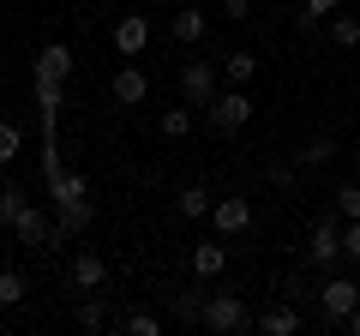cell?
<instances>
[{"label":"cell","instance_id":"cell-1","mask_svg":"<svg viewBox=\"0 0 360 336\" xmlns=\"http://www.w3.org/2000/svg\"><path fill=\"white\" fill-rule=\"evenodd\" d=\"M198 330H210V336H240V330H252V306H246V295H234V288L205 295V318H198Z\"/></svg>","mask_w":360,"mask_h":336},{"label":"cell","instance_id":"cell-2","mask_svg":"<svg viewBox=\"0 0 360 336\" xmlns=\"http://www.w3.org/2000/svg\"><path fill=\"white\" fill-rule=\"evenodd\" d=\"M300 259H307L312 271H336V264L348 259V252H342V217H319V222H312L307 252H300Z\"/></svg>","mask_w":360,"mask_h":336},{"label":"cell","instance_id":"cell-3","mask_svg":"<svg viewBox=\"0 0 360 336\" xmlns=\"http://www.w3.org/2000/svg\"><path fill=\"white\" fill-rule=\"evenodd\" d=\"M354 306H360V283H354V276H330V283L319 288V318L330 324V330H342Z\"/></svg>","mask_w":360,"mask_h":336},{"label":"cell","instance_id":"cell-4","mask_svg":"<svg viewBox=\"0 0 360 336\" xmlns=\"http://www.w3.org/2000/svg\"><path fill=\"white\" fill-rule=\"evenodd\" d=\"M222 96V72L210 60H186L180 66V103H193V108H210Z\"/></svg>","mask_w":360,"mask_h":336},{"label":"cell","instance_id":"cell-5","mask_svg":"<svg viewBox=\"0 0 360 336\" xmlns=\"http://www.w3.org/2000/svg\"><path fill=\"white\" fill-rule=\"evenodd\" d=\"M205 115H210V127H217V132H240V127H252V96L234 84V91H222Z\"/></svg>","mask_w":360,"mask_h":336},{"label":"cell","instance_id":"cell-6","mask_svg":"<svg viewBox=\"0 0 360 336\" xmlns=\"http://www.w3.org/2000/svg\"><path fill=\"white\" fill-rule=\"evenodd\" d=\"M252 222H258L252 198H217V205H210V228H217L222 240H234V234H246Z\"/></svg>","mask_w":360,"mask_h":336},{"label":"cell","instance_id":"cell-7","mask_svg":"<svg viewBox=\"0 0 360 336\" xmlns=\"http://www.w3.org/2000/svg\"><path fill=\"white\" fill-rule=\"evenodd\" d=\"M13 240H18V246H60V228H54V217H49L42 205H30L25 217L13 222Z\"/></svg>","mask_w":360,"mask_h":336},{"label":"cell","instance_id":"cell-8","mask_svg":"<svg viewBox=\"0 0 360 336\" xmlns=\"http://www.w3.org/2000/svg\"><path fill=\"white\" fill-rule=\"evenodd\" d=\"M66 283H72L78 295H90V288H108V259H103V252H78L72 271H66Z\"/></svg>","mask_w":360,"mask_h":336},{"label":"cell","instance_id":"cell-9","mask_svg":"<svg viewBox=\"0 0 360 336\" xmlns=\"http://www.w3.org/2000/svg\"><path fill=\"white\" fill-rule=\"evenodd\" d=\"M108 96H115V103H120V108H139V103H144V96H150V78H144V72H139V66H120V72H115V78H108Z\"/></svg>","mask_w":360,"mask_h":336},{"label":"cell","instance_id":"cell-10","mask_svg":"<svg viewBox=\"0 0 360 336\" xmlns=\"http://www.w3.org/2000/svg\"><path fill=\"white\" fill-rule=\"evenodd\" d=\"M186 264H193V276H198V283H217V276L229 271V246H222V240H198Z\"/></svg>","mask_w":360,"mask_h":336},{"label":"cell","instance_id":"cell-11","mask_svg":"<svg viewBox=\"0 0 360 336\" xmlns=\"http://www.w3.org/2000/svg\"><path fill=\"white\" fill-rule=\"evenodd\" d=\"M72 324H78V330H108V324H115V306H108V295H96V288H90V295L72 306Z\"/></svg>","mask_w":360,"mask_h":336},{"label":"cell","instance_id":"cell-12","mask_svg":"<svg viewBox=\"0 0 360 336\" xmlns=\"http://www.w3.org/2000/svg\"><path fill=\"white\" fill-rule=\"evenodd\" d=\"M37 78L66 84V78H72V49H66V42H42L37 49Z\"/></svg>","mask_w":360,"mask_h":336},{"label":"cell","instance_id":"cell-13","mask_svg":"<svg viewBox=\"0 0 360 336\" xmlns=\"http://www.w3.org/2000/svg\"><path fill=\"white\" fill-rule=\"evenodd\" d=\"M205 295H210L205 283H198V288H168V312H174L180 324H193V330H198V318H205Z\"/></svg>","mask_w":360,"mask_h":336},{"label":"cell","instance_id":"cell-14","mask_svg":"<svg viewBox=\"0 0 360 336\" xmlns=\"http://www.w3.org/2000/svg\"><path fill=\"white\" fill-rule=\"evenodd\" d=\"M144 42H150V18L144 13H127L115 25V54H144Z\"/></svg>","mask_w":360,"mask_h":336},{"label":"cell","instance_id":"cell-15","mask_svg":"<svg viewBox=\"0 0 360 336\" xmlns=\"http://www.w3.org/2000/svg\"><path fill=\"white\" fill-rule=\"evenodd\" d=\"M90 222H96V205H90V198H84V205H60V210H54V228H60V240H78Z\"/></svg>","mask_w":360,"mask_h":336},{"label":"cell","instance_id":"cell-16","mask_svg":"<svg viewBox=\"0 0 360 336\" xmlns=\"http://www.w3.org/2000/svg\"><path fill=\"white\" fill-rule=\"evenodd\" d=\"M300 324H307V318H300L295 306H270V312L252 318V330H264V336H300Z\"/></svg>","mask_w":360,"mask_h":336},{"label":"cell","instance_id":"cell-17","mask_svg":"<svg viewBox=\"0 0 360 336\" xmlns=\"http://www.w3.org/2000/svg\"><path fill=\"white\" fill-rule=\"evenodd\" d=\"M336 150H342V144H336L330 132H319V138H307V144L295 150V162H300V168H330V162H336Z\"/></svg>","mask_w":360,"mask_h":336},{"label":"cell","instance_id":"cell-18","mask_svg":"<svg viewBox=\"0 0 360 336\" xmlns=\"http://www.w3.org/2000/svg\"><path fill=\"white\" fill-rule=\"evenodd\" d=\"M205 25H210V18H205V6H180L168 30H174V42H186V49H193V42H205Z\"/></svg>","mask_w":360,"mask_h":336},{"label":"cell","instance_id":"cell-19","mask_svg":"<svg viewBox=\"0 0 360 336\" xmlns=\"http://www.w3.org/2000/svg\"><path fill=\"white\" fill-rule=\"evenodd\" d=\"M66 84H54V78H37V115H42V132H54V120H60V103H66Z\"/></svg>","mask_w":360,"mask_h":336},{"label":"cell","instance_id":"cell-20","mask_svg":"<svg viewBox=\"0 0 360 336\" xmlns=\"http://www.w3.org/2000/svg\"><path fill=\"white\" fill-rule=\"evenodd\" d=\"M210 205H217V198H210L205 186H180V193H174V210H180L186 222H205V217H210Z\"/></svg>","mask_w":360,"mask_h":336},{"label":"cell","instance_id":"cell-21","mask_svg":"<svg viewBox=\"0 0 360 336\" xmlns=\"http://www.w3.org/2000/svg\"><path fill=\"white\" fill-rule=\"evenodd\" d=\"M193 115H198L193 103H174V108H162L156 132H162V138H186V132H193Z\"/></svg>","mask_w":360,"mask_h":336},{"label":"cell","instance_id":"cell-22","mask_svg":"<svg viewBox=\"0 0 360 336\" xmlns=\"http://www.w3.org/2000/svg\"><path fill=\"white\" fill-rule=\"evenodd\" d=\"M324 25H330V42H336V49H360V13H330Z\"/></svg>","mask_w":360,"mask_h":336},{"label":"cell","instance_id":"cell-23","mask_svg":"<svg viewBox=\"0 0 360 336\" xmlns=\"http://www.w3.org/2000/svg\"><path fill=\"white\" fill-rule=\"evenodd\" d=\"M252 72H258V54L252 49H234L229 60H222V78H229V84H252Z\"/></svg>","mask_w":360,"mask_h":336},{"label":"cell","instance_id":"cell-24","mask_svg":"<svg viewBox=\"0 0 360 336\" xmlns=\"http://www.w3.org/2000/svg\"><path fill=\"white\" fill-rule=\"evenodd\" d=\"M330 13H342V0H300V18H295V25L312 30V25H324Z\"/></svg>","mask_w":360,"mask_h":336},{"label":"cell","instance_id":"cell-25","mask_svg":"<svg viewBox=\"0 0 360 336\" xmlns=\"http://www.w3.org/2000/svg\"><path fill=\"white\" fill-rule=\"evenodd\" d=\"M25 210H30V198L18 193V186H6V193H0V228H13V222L25 217Z\"/></svg>","mask_w":360,"mask_h":336},{"label":"cell","instance_id":"cell-26","mask_svg":"<svg viewBox=\"0 0 360 336\" xmlns=\"http://www.w3.org/2000/svg\"><path fill=\"white\" fill-rule=\"evenodd\" d=\"M25 295H30V283H25V276H18V271H0V306H18Z\"/></svg>","mask_w":360,"mask_h":336},{"label":"cell","instance_id":"cell-27","mask_svg":"<svg viewBox=\"0 0 360 336\" xmlns=\"http://www.w3.org/2000/svg\"><path fill=\"white\" fill-rule=\"evenodd\" d=\"M18 150H25V132H18V127H13V120H0V168L13 162V156H18Z\"/></svg>","mask_w":360,"mask_h":336},{"label":"cell","instance_id":"cell-28","mask_svg":"<svg viewBox=\"0 0 360 336\" xmlns=\"http://www.w3.org/2000/svg\"><path fill=\"white\" fill-rule=\"evenodd\" d=\"M120 330H132V336H156V330H162V318H156V312H127V318H120Z\"/></svg>","mask_w":360,"mask_h":336},{"label":"cell","instance_id":"cell-29","mask_svg":"<svg viewBox=\"0 0 360 336\" xmlns=\"http://www.w3.org/2000/svg\"><path fill=\"white\" fill-rule=\"evenodd\" d=\"M336 217H342V222H360V186H336Z\"/></svg>","mask_w":360,"mask_h":336},{"label":"cell","instance_id":"cell-30","mask_svg":"<svg viewBox=\"0 0 360 336\" xmlns=\"http://www.w3.org/2000/svg\"><path fill=\"white\" fill-rule=\"evenodd\" d=\"M295 174H300V162H270V174H264V181L276 186V193H288V186H295Z\"/></svg>","mask_w":360,"mask_h":336},{"label":"cell","instance_id":"cell-31","mask_svg":"<svg viewBox=\"0 0 360 336\" xmlns=\"http://www.w3.org/2000/svg\"><path fill=\"white\" fill-rule=\"evenodd\" d=\"M342 252H348V264H360V222L342 228Z\"/></svg>","mask_w":360,"mask_h":336},{"label":"cell","instance_id":"cell-32","mask_svg":"<svg viewBox=\"0 0 360 336\" xmlns=\"http://www.w3.org/2000/svg\"><path fill=\"white\" fill-rule=\"evenodd\" d=\"M222 18H234V25H246V18H252V0H222Z\"/></svg>","mask_w":360,"mask_h":336},{"label":"cell","instance_id":"cell-33","mask_svg":"<svg viewBox=\"0 0 360 336\" xmlns=\"http://www.w3.org/2000/svg\"><path fill=\"white\" fill-rule=\"evenodd\" d=\"M342 330H348V336H360V306L348 312V324H342Z\"/></svg>","mask_w":360,"mask_h":336}]
</instances>
